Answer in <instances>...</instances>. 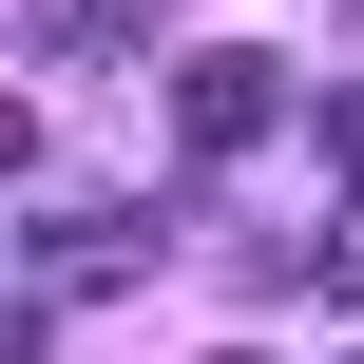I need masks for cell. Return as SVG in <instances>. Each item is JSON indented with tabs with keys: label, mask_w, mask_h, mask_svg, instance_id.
<instances>
[{
	"label": "cell",
	"mask_w": 364,
	"mask_h": 364,
	"mask_svg": "<svg viewBox=\"0 0 364 364\" xmlns=\"http://www.w3.org/2000/svg\"><path fill=\"white\" fill-rule=\"evenodd\" d=\"M288 115H307V77H288V58H250V38H211V58H173V154H192V173H230V154H269Z\"/></svg>",
	"instance_id": "cell-2"
},
{
	"label": "cell",
	"mask_w": 364,
	"mask_h": 364,
	"mask_svg": "<svg viewBox=\"0 0 364 364\" xmlns=\"http://www.w3.org/2000/svg\"><path fill=\"white\" fill-rule=\"evenodd\" d=\"M307 288H326V307H364V173H346V211H326V250H307Z\"/></svg>",
	"instance_id": "cell-4"
},
{
	"label": "cell",
	"mask_w": 364,
	"mask_h": 364,
	"mask_svg": "<svg viewBox=\"0 0 364 364\" xmlns=\"http://www.w3.org/2000/svg\"><path fill=\"white\" fill-rule=\"evenodd\" d=\"M230 364H269V346H230Z\"/></svg>",
	"instance_id": "cell-5"
},
{
	"label": "cell",
	"mask_w": 364,
	"mask_h": 364,
	"mask_svg": "<svg viewBox=\"0 0 364 364\" xmlns=\"http://www.w3.org/2000/svg\"><path fill=\"white\" fill-rule=\"evenodd\" d=\"M154 250H173V230L115 211V192H38V211H19V288H38V307H115V288H154Z\"/></svg>",
	"instance_id": "cell-1"
},
{
	"label": "cell",
	"mask_w": 364,
	"mask_h": 364,
	"mask_svg": "<svg viewBox=\"0 0 364 364\" xmlns=\"http://www.w3.org/2000/svg\"><path fill=\"white\" fill-rule=\"evenodd\" d=\"M134 19H154V0H19L38 58H134Z\"/></svg>",
	"instance_id": "cell-3"
}]
</instances>
